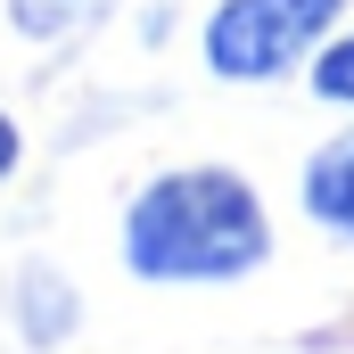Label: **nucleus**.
I'll use <instances>...</instances> for the list:
<instances>
[{
    "label": "nucleus",
    "instance_id": "obj_5",
    "mask_svg": "<svg viewBox=\"0 0 354 354\" xmlns=\"http://www.w3.org/2000/svg\"><path fill=\"white\" fill-rule=\"evenodd\" d=\"M107 8H115V0H8V25H17V41H33V50H58V41L91 33Z\"/></svg>",
    "mask_w": 354,
    "mask_h": 354
},
{
    "label": "nucleus",
    "instance_id": "obj_7",
    "mask_svg": "<svg viewBox=\"0 0 354 354\" xmlns=\"http://www.w3.org/2000/svg\"><path fill=\"white\" fill-rule=\"evenodd\" d=\"M25 165V132H17V115H0V181Z\"/></svg>",
    "mask_w": 354,
    "mask_h": 354
},
{
    "label": "nucleus",
    "instance_id": "obj_3",
    "mask_svg": "<svg viewBox=\"0 0 354 354\" xmlns=\"http://www.w3.org/2000/svg\"><path fill=\"white\" fill-rule=\"evenodd\" d=\"M83 330V297H75V280L58 264H25L17 272V338L33 354H50V346H66Z\"/></svg>",
    "mask_w": 354,
    "mask_h": 354
},
{
    "label": "nucleus",
    "instance_id": "obj_1",
    "mask_svg": "<svg viewBox=\"0 0 354 354\" xmlns=\"http://www.w3.org/2000/svg\"><path fill=\"white\" fill-rule=\"evenodd\" d=\"M124 272L149 288H223L272 264L264 189L231 165H174L124 206Z\"/></svg>",
    "mask_w": 354,
    "mask_h": 354
},
{
    "label": "nucleus",
    "instance_id": "obj_6",
    "mask_svg": "<svg viewBox=\"0 0 354 354\" xmlns=\"http://www.w3.org/2000/svg\"><path fill=\"white\" fill-rule=\"evenodd\" d=\"M313 99L354 107V25H346V33H330V41L313 50Z\"/></svg>",
    "mask_w": 354,
    "mask_h": 354
},
{
    "label": "nucleus",
    "instance_id": "obj_4",
    "mask_svg": "<svg viewBox=\"0 0 354 354\" xmlns=\"http://www.w3.org/2000/svg\"><path fill=\"white\" fill-rule=\"evenodd\" d=\"M297 198H305V214H313L330 239H354V132L322 140V149L305 157V174H297Z\"/></svg>",
    "mask_w": 354,
    "mask_h": 354
},
{
    "label": "nucleus",
    "instance_id": "obj_2",
    "mask_svg": "<svg viewBox=\"0 0 354 354\" xmlns=\"http://www.w3.org/2000/svg\"><path fill=\"white\" fill-rule=\"evenodd\" d=\"M346 0H214L198 50L214 83H280L338 33Z\"/></svg>",
    "mask_w": 354,
    "mask_h": 354
}]
</instances>
